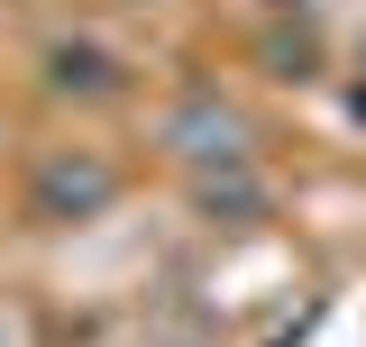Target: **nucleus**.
<instances>
[{
	"label": "nucleus",
	"mask_w": 366,
	"mask_h": 347,
	"mask_svg": "<svg viewBox=\"0 0 366 347\" xmlns=\"http://www.w3.org/2000/svg\"><path fill=\"white\" fill-rule=\"evenodd\" d=\"M46 83L74 91V101H119V91H129V64H119L110 46H92V37H55L46 46Z\"/></svg>",
	"instance_id": "4"
},
{
	"label": "nucleus",
	"mask_w": 366,
	"mask_h": 347,
	"mask_svg": "<svg viewBox=\"0 0 366 347\" xmlns=\"http://www.w3.org/2000/svg\"><path fill=\"white\" fill-rule=\"evenodd\" d=\"M28 192H37V219H92V211H110V201H119V174L101 165L92 146H55V156L37 165Z\"/></svg>",
	"instance_id": "2"
},
{
	"label": "nucleus",
	"mask_w": 366,
	"mask_h": 347,
	"mask_svg": "<svg viewBox=\"0 0 366 347\" xmlns=\"http://www.w3.org/2000/svg\"><path fill=\"white\" fill-rule=\"evenodd\" d=\"M192 211H202V219H229V228H238V219H266L274 211V183L257 174V156L202 165V174H192Z\"/></svg>",
	"instance_id": "3"
},
{
	"label": "nucleus",
	"mask_w": 366,
	"mask_h": 347,
	"mask_svg": "<svg viewBox=\"0 0 366 347\" xmlns=\"http://www.w3.org/2000/svg\"><path fill=\"white\" fill-rule=\"evenodd\" d=\"M137 9H147V0H137Z\"/></svg>",
	"instance_id": "5"
},
{
	"label": "nucleus",
	"mask_w": 366,
	"mask_h": 347,
	"mask_svg": "<svg viewBox=\"0 0 366 347\" xmlns=\"http://www.w3.org/2000/svg\"><path fill=\"white\" fill-rule=\"evenodd\" d=\"M165 146L202 174V165H238V156H257V129H247V110L220 101V91H183L174 110H165Z\"/></svg>",
	"instance_id": "1"
}]
</instances>
